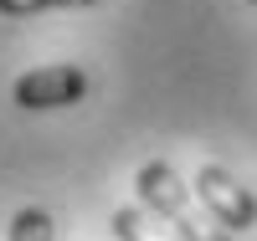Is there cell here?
Masks as SVG:
<instances>
[{
	"label": "cell",
	"instance_id": "cell-1",
	"mask_svg": "<svg viewBox=\"0 0 257 241\" xmlns=\"http://www.w3.org/2000/svg\"><path fill=\"white\" fill-rule=\"evenodd\" d=\"M134 190H139V200L155 210V215H160V221L175 231L180 241H237V236H231V231H226L206 205H196V190H185V185H180V174L170 169L165 159L139 164Z\"/></svg>",
	"mask_w": 257,
	"mask_h": 241
},
{
	"label": "cell",
	"instance_id": "cell-2",
	"mask_svg": "<svg viewBox=\"0 0 257 241\" xmlns=\"http://www.w3.org/2000/svg\"><path fill=\"white\" fill-rule=\"evenodd\" d=\"M196 200L216 215L226 231H252L257 226V195L226 164H201V174H196Z\"/></svg>",
	"mask_w": 257,
	"mask_h": 241
},
{
	"label": "cell",
	"instance_id": "cell-3",
	"mask_svg": "<svg viewBox=\"0 0 257 241\" xmlns=\"http://www.w3.org/2000/svg\"><path fill=\"white\" fill-rule=\"evenodd\" d=\"M82 93H88V72L72 67V62L31 67V72H21L16 87H11L16 108H26V113H41V108H67V103H77Z\"/></svg>",
	"mask_w": 257,
	"mask_h": 241
},
{
	"label": "cell",
	"instance_id": "cell-4",
	"mask_svg": "<svg viewBox=\"0 0 257 241\" xmlns=\"http://www.w3.org/2000/svg\"><path fill=\"white\" fill-rule=\"evenodd\" d=\"M113 231H118V241H180L175 231H165L149 210H113Z\"/></svg>",
	"mask_w": 257,
	"mask_h": 241
},
{
	"label": "cell",
	"instance_id": "cell-5",
	"mask_svg": "<svg viewBox=\"0 0 257 241\" xmlns=\"http://www.w3.org/2000/svg\"><path fill=\"white\" fill-rule=\"evenodd\" d=\"M6 241H52V215L41 205H21L11 215V236Z\"/></svg>",
	"mask_w": 257,
	"mask_h": 241
},
{
	"label": "cell",
	"instance_id": "cell-6",
	"mask_svg": "<svg viewBox=\"0 0 257 241\" xmlns=\"http://www.w3.org/2000/svg\"><path fill=\"white\" fill-rule=\"evenodd\" d=\"M57 0H0V16H36V11H52Z\"/></svg>",
	"mask_w": 257,
	"mask_h": 241
}]
</instances>
